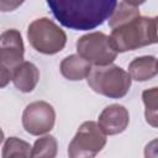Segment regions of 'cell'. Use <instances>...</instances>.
<instances>
[{"label": "cell", "instance_id": "cell-6", "mask_svg": "<svg viewBox=\"0 0 158 158\" xmlns=\"http://www.w3.org/2000/svg\"><path fill=\"white\" fill-rule=\"evenodd\" d=\"M77 54L94 67H105L114 63L117 53L110 44L109 36L102 32H89L78 38Z\"/></svg>", "mask_w": 158, "mask_h": 158}, {"label": "cell", "instance_id": "cell-17", "mask_svg": "<svg viewBox=\"0 0 158 158\" xmlns=\"http://www.w3.org/2000/svg\"><path fill=\"white\" fill-rule=\"evenodd\" d=\"M11 70L0 62V89L5 88L11 81Z\"/></svg>", "mask_w": 158, "mask_h": 158}, {"label": "cell", "instance_id": "cell-13", "mask_svg": "<svg viewBox=\"0 0 158 158\" xmlns=\"http://www.w3.org/2000/svg\"><path fill=\"white\" fill-rule=\"evenodd\" d=\"M141 4L142 2H136V1H117L115 10L109 19L110 28L112 30L141 16L139 15Z\"/></svg>", "mask_w": 158, "mask_h": 158}, {"label": "cell", "instance_id": "cell-1", "mask_svg": "<svg viewBox=\"0 0 158 158\" xmlns=\"http://www.w3.org/2000/svg\"><path fill=\"white\" fill-rule=\"evenodd\" d=\"M115 0H48L53 16L75 31L94 30L110 19L116 7Z\"/></svg>", "mask_w": 158, "mask_h": 158}, {"label": "cell", "instance_id": "cell-7", "mask_svg": "<svg viewBox=\"0 0 158 158\" xmlns=\"http://www.w3.org/2000/svg\"><path fill=\"white\" fill-rule=\"evenodd\" d=\"M56 122V111L53 106L43 100L30 102L22 112V127L32 136L48 133Z\"/></svg>", "mask_w": 158, "mask_h": 158}, {"label": "cell", "instance_id": "cell-10", "mask_svg": "<svg viewBox=\"0 0 158 158\" xmlns=\"http://www.w3.org/2000/svg\"><path fill=\"white\" fill-rule=\"evenodd\" d=\"M38 80L40 70L31 62L23 60L11 73V81L15 88L22 93H31L38 84Z\"/></svg>", "mask_w": 158, "mask_h": 158}, {"label": "cell", "instance_id": "cell-2", "mask_svg": "<svg viewBox=\"0 0 158 158\" xmlns=\"http://www.w3.org/2000/svg\"><path fill=\"white\" fill-rule=\"evenodd\" d=\"M111 47L116 53L135 51L157 43V17L138 16L111 30L109 36Z\"/></svg>", "mask_w": 158, "mask_h": 158}, {"label": "cell", "instance_id": "cell-12", "mask_svg": "<svg viewBox=\"0 0 158 158\" xmlns=\"http://www.w3.org/2000/svg\"><path fill=\"white\" fill-rule=\"evenodd\" d=\"M59 69L65 79L78 81L88 77L91 70V64L78 54H70L60 62Z\"/></svg>", "mask_w": 158, "mask_h": 158}, {"label": "cell", "instance_id": "cell-9", "mask_svg": "<svg viewBox=\"0 0 158 158\" xmlns=\"http://www.w3.org/2000/svg\"><path fill=\"white\" fill-rule=\"evenodd\" d=\"M96 123L106 136L122 133L130 123L128 110L123 105L111 104L101 111Z\"/></svg>", "mask_w": 158, "mask_h": 158}, {"label": "cell", "instance_id": "cell-19", "mask_svg": "<svg viewBox=\"0 0 158 158\" xmlns=\"http://www.w3.org/2000/svg\"><path fill=\"white\" fill-rule=\"evenodd\" d=\"M22 2L21 1H0V11H14L15 9H17L19 6H21Z\"/></svg>", "mask_w": 158, "mask_h": 158}, {"label": "cell", "instance_id": "cell-8", "mask_svg": "<svg viewBox=\"0 0 158 158\" xmlns=\"http://www.w3.org/2000/svg\"><path fill=\"white\" fill-rule=\"evenodd\" d=\"M25 46L20 31L9 28L0 35V62L11 72L23 62Z\"/></svg>", "mask_w": 158, "mask_h": 158}, {"label": "cell", "instance_id": "cell-15", "mask_svg": "<svg viewBox=\"0 0 158 158\" xmlns=\"http://www.w3.org/2000/svg\"><path fill=\"white\" fill-rule=\"evenodd\" d=\"M58 142L54 136L44 135L37 138L31 148V158H56Z\"/></svg>", "mask_w": 158, "mask_h": 158}, {"label": "cell", "instance_id": "cell-3", "mask_svg": "<svg viewBox=\"0 0 158 158\" xmlns=\"http://www.w3.org/2000/svg\"><path fill=\"white\" fill-rule=\"evenodd\" d=\"M86 81L95 93L110 99L123 98L130 91L132 84L128 73L116 64L91 67Z\"/></svg>", "mask_w": 158, "mask_h": 158}, {"label": "cell", "instance_id": "cell-18", "mask_svg": "<svg viewBox=\"0 0 158 158\" xmlns=\"http://www.w3.org/2000/svg\"><path fill=\"white\" fill-rule=\"evenodd\" d=\"M157 141L153 139L151 143H148L144 148V158H157V148H156Z\"/></svg>", "mask_w": 158, "mask_h": 158}, {"label": "cell", "instance_id": "cell-20", "mask_svg": "<svg viewBox=\"0 0 158 158\" xmlns=\"http://www.w3.org/2000/svg\"><path fill=\"white\" fill-rule=\"evenodd\" d=\"M4 138H5V135H4V131H2L1 127H0V144L4 142Z\"/></svg>", "mask_w": 158, "mask_h": 158}, {"label": "cell", "instance_id": "cell-16", "mask_svg": "<svg viewBox=\"0 0 158 158\" xmlns=\"http://www.w3.org/2000/svg\"><path fill=\"white\" fill-rule=\"evenodd\" d=\"M157 98H158V88L153 86L142 93V100L144 104V117L147 123L152 127L158 126V114H157Z\"/></svg>", "mask_w": 158, "mask_h": 158}, {"label": "cell", "instance_id": "cell-14", "mask_svg": "<svg viewBox=\"0 0 158 158\" xmlns=\"http://www.w3.org/2000/svg\"><path fill=\"white\" fill-rule=\"evenodd\" d=\"M32 146L17 137H9L5 139L1 158H31Z\"/></svg>", "mask_w": 158, "mask_h": 158}, {"label": "cell", "instance_id": "cell-5", "mask_svg": "<svg viewBox=\"0 0 158 158\" xmlns=\"http://www.w3.org/2000/svg\"><path fill=\"white\" fill-rule=\"evenodd\" d=\"M106 137L96 122H83L68 146L69 158H95L105 147Z\"/></svg>", "mask_w": 158, "mask_h": 158}, {"label": "cell", "instance_id": "cell-11", "mask_svg": "<svg viewBox=\"0 0 158 158\" xmlns=\"http://www.w3.org/2000/svg\"><path fill=\"white\" fill-rule=\"evenodd\" d=\"M128 75L136 81H147L158 73L157 58L154 56H142L132 59L128 64Z\"/></svg>", "mask_w": 158, "mask_h": 158}, {"label": "cell", "instance_id": "cell-4", "mask_svg": "<svg viewBox=\"0 0 158 158\" xmlns=\"http://www.w3.org/2000/svg\"><path fill=\"white\" fill-rule=\"evenodd\" d=\"M27 38L33 49L47 56L59 53L67 44L65 32L48 17L33 20L28 25Z\"/></svg>", "mask_w": 158, "mask_h": 158}]
</instances>
